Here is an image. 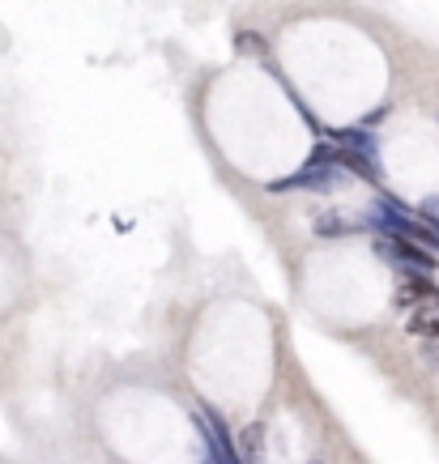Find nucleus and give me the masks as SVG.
<instances>
[{
  "instance_id": "6e6552de",
  "label": "nucleus",
  "mask_w": 439,
  "mask_h": 464,
  "mask_svg": "<svg viewBox=\"0 0 439 464\" xmlns=\"http://www.w3.org/2000/svg\"><path fill=\"white\" fill-rule=\"evenodd\" d=\"M423 222L439 235V196H426V201H423Z\"/></svg>"
},
{
  "instance_id": "9d476101",
  "label": "nucleus",
  "mask_w": 439,
  "mask_h": 464,
  "mask_svg": "<svg viewBox=\"0 0 439 464\" xmlns=\"http://www.w3.org/2000/svg\"><path fill=\"white\" fill-rule=\"evenodd\" d=\"M235 48L239 51H264V43L256 39V34H235Z\"/></svg>"
},
{
  "instance_id": "0eeeda50",
  "label": "nucleus",
  "mask_w": 439,
  "mask_h": 464,
  "mask_svg": "<svg viewBox=\"0 0 439 464\" xmlns=\"http://www.w3.org/2000/svg\"><path fill=\"white\" fill-rule=\"evenodd\" d=\"M406 333H409V336H423V341H439V307H426V311H409Z\"/></svg>"
},
{
  "instance_id": "1a4fd4ad",
  "label": "nucleus",
  "mask_w": 439,
  "mask_h": 464,
  "mask_svg": "<svg viewBox=\"0 0 439 464\" xmlns=\"http://www.w3.org/2000/svg\"><path fill=\"white\" fill-rule=\"evenodd\" d=\"M418 353H423L426 367H431V370L439 375V341H423V345H418Z\"/></svg>"
},
{
  "instance_id": "f257e3e1",
  "label": "nucleus",
  "mask_w": 439,
  "mask_h": 464,
  "mask_svg": "<svg viewBox=\"0 0 439 464\" xmlns=\"http://www.w3.org/2000/svg\"><path fill=\"white\" fill-rule=\"evenodd\" d=\"M342 179H350L342 171V162H337V145L333 141H320L316 149L308 154V162L286 179H273L269 183V192H311V196H328L342 188Z\"/></svg>"
},
{
  "instance_id": "20e7f679",
  "label": "nucleus",
  "mask_w": 439,
  "mask_h": 464,
  "mask_svg": "<svg viewBox=\"0 0 439 464\" xmlns=\"http://www.w3.org/2000/svg\"><path fill=\"white\" fill-rule=\"evenodd\" d=\"M333 145H342L350 154H363V158H375L380 162V141H375V132L367 129H328Z\"/></svg>"
},
{
  "instance_id": "9b49d317",
  "label": "nucleus",
  "mask_w": 439,
  "mask_h": 464,
  "mask_svg": "<svg viewBox=\"0 0 439 464\" xmlns=\"http://www.w3.org/2000/svg\"><path fill=\"white\" fill-rule=\"evenodd\" d=\"M311 464H320V460H311Z\"/></svg>"
},
{
  "instance_id": "f03ea898",
  "label": "nucleus",
  "mask_w": 439,
  "mask_h": 464,
  "mask_svg": "<svg viewBox=\"0 0 439 464\" xmlns=\"http://www.w3.org/2000/svg\"><path fill=\"white\" fill-rule=\"evenodd\" d=\"M372 247H375V256H384L401 277H414V272H426V277H431V272L439 269V252H431V247H423V243H414V239L375 235Z\"/></svg>"
},
{
  "instance_id": "7ed1b4c3",
  "label": "nucleus",
  "mask_w": 439,
  "mask_h": 464,
  "mask_svg": "<svg viewBox=\"0 0 439 464\" xmlns=\"http://www.w3.org/2000/svg\"><path fill=\"white\" fill-rule=\"evenodd\" d=\"M392 303L401 311H426V307H439V281L426 277V272H414V277H401V286L392 294Z\"/></svg>"
},
{
  "instance_id": "423d86ee",
  "label": "nucleus",
  "mask_w": 439,
  "mask_h": 464,
  "mask_svg": "<svg viewBox=\"0 0 439 464\" xmlns=\"http://www.w3.org/2000/svg\"><path fill=\"white\" fill-rule=\"evenodd\" d=\"M239 460L244 464H261L264 460V426L261 422L244 426V434H239Z\"/></svg>"
},
{
  "instance_id": "39448f33",
  "label": "nucleus",
  "mask_w": 439,
  "mask_h": 464,
  "mask_svg": "<svg viewBox=\"0 0 439 464\" xmlns=\"http://www.w3.org/2000/svg\"><path fill=\"white\" fill-rule=\"evenodd\" d=\"M358 230H367V222H354V218H345L337 209H325V213H316V235L320 239H350Z\"/></svg>"
}]
</instances>
